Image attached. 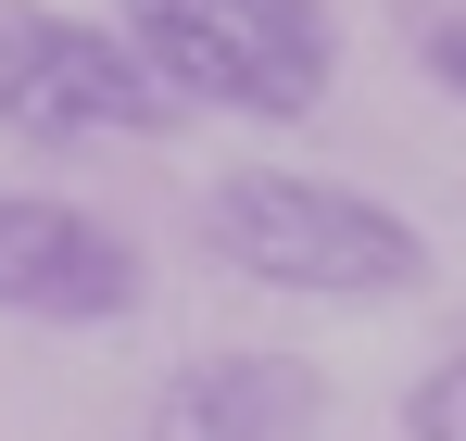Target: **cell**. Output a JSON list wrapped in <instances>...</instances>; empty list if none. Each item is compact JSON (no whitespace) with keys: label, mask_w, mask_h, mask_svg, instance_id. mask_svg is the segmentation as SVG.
<instances>
[{"label":"cell","mask_w":466,"mask_h":441,"mask_svg":"<svg viewBox=\"0 0 466 441\" xmlns=\"http://www.w3.org/2000/svg\"><path fill=\"white\" fill-rule=\"evenodd\" d=\"M202 240L239 278L303 291V303H416L429 291V240L390 202L315 177V164H239V177H215L202 190Z\"/></svg>","instance_id":"cell-1"},{"label":"cell","mask_w":466,"mask_h":441,"mask_svg":"<svg viewBox=\"0 0 466 441\" xmlns=\"http://www.w3.org/2000/svg\"><path fill=\"white\" fill-rule=\"evenodd\" d=\"M127 51L152 64L164 101H202V114H315L328 76H340V26L328 0H114Z\"/></svg>","instance_id":"cell-2"},{"label":"cell","mask_w":466,"mask_h":441,"mask_svg":"<svg viewBox=\"0 0 466 441\" xmlns=\"http://www.w3.org/2000/svg\"><path fill=\"white\" fill-rule=\"evenodd\" d=\"M0 315H38V328H114V315H139V252L88 215V202L0 190Z\"/></svg>","instance_id":"cell-3"},{"label":"cell","mask_w":466,"mask_h":441,"mask_svg":"<svg viewBox=\"0 0 466 441\" xmlns=\"http://www.w3.org/2000/svg\"><path fill=\"white\" fill-rule=\"evenodd\" d=\"M315 416H328V378L303 354H189L152 391L139 441H315Z\"/></svg>","instance_id":"cell-4"},{"label":"cell","mask_w":466,"mask_h":441,"mask_svg":"<svg viewBox=\"0 0 466 441\" xmlns=\"http://www.w3.org/2000/svg\"><path fill=\"white\" fill-rule=\"evenodd\" d=\"M177 101L152 88V64L114 38V26H64L51 13V38H38V76H25V139H139V127H164Z\"/></svg>","instance_id":"cell-5"},{"label":"cell","mask_w":466,"mask_h":441,"mask_svg":"<svg viewBox=\"0 0 466 441\" xmlns=\"http://www.w3.org/2000/svg\"><path fill=\"white\" fill-rule=\"evenodd\" d=\"M403 441H466V354H441L403 391Z\"/></svg>","instance_id":"cell-6"},{"label":"cell","mask_w":466,"mask_h":441,"mask_svg":"<svg viewBox=\"0 0 466 441\" xmlns=\"http://www.w3.org/2000/svg\"><path fill=\"white\" fill-rule=\"evenodd\" d=\"M38 38H51V13H38V0H0V127L25 114V76H38Z\"/></svg>","instance_id":"cell-7"},{"label":"cell","mask_w":466,"mask_h":441,"mask_svg":"<svg viewBox=\"0 0 466 441\" xmlns=\"http://www.w3.org/2000/svg\"><path fill=\"white\" fill-rule=\"evenodd\" d=\"M429 76H441V88L466 101V13H454V26H429Z\"/></svg>","instance_id":"cell-8"}]
</instances>
